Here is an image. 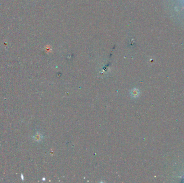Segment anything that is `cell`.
Returning <instances> with one entry per match:
<instances>
[{
    "instance_id": "obj_1",
    "label": "cell",
    "mask_w": 184,
    "mask_h": 183,
    "mask_svg": "<svg viewBox=\"0 0 184 183\" xmlns=\"http://www.w3.org/2000/svg\"><path fill=\"white\" fill-rule=\"evenodd\" d=\"M140 90L136 88H133L130 91V95L132 97L137 98L140 95Z\"/></svg>"
},
{
    "instance_id": "obj_2",
    "label": "cell",
    "mask_w": 184,
    "mask_h": 183,
    "mask_svg": "<svg viewBox=\"0 0 184 183\" xmlns=\"http://www.w3.org/2000/svg\"><path fill=\"white\" fill-rule=\"evenodd\" d=\"M42 138H43V136L41 134V133H37L36 134L33 136L34 140L37 142L41 141L42 140Z\"/></svg>"
},
{
    "instance_id": "obj_3",
    "label": "cell",
    "mask_w": 184,
    "mask_h": 183,
    "mask_svg": "<svg viewBox=\"0 0 184 183\" xmlns=\"http://www.w3.org/2000/svg\"><path fill=\"white\" fill-rule=\"evenodd\" d=\"M184 9V7H183V8H182V9Z\"/></svg>"
}]
</instances>
